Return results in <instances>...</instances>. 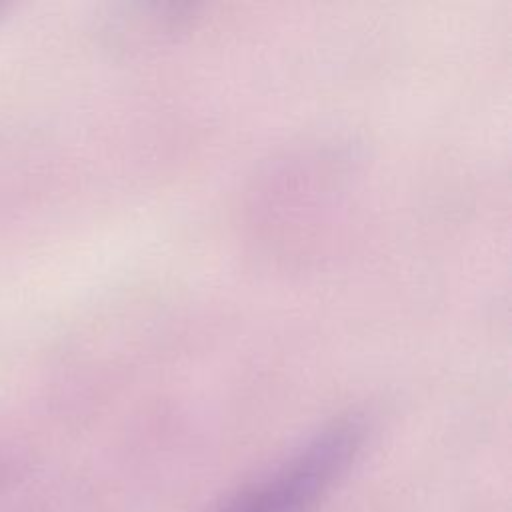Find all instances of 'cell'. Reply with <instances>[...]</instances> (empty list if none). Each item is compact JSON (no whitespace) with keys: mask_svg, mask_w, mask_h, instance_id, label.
<instances>
[{"mask_svg":"<svg viewBox=\"0 0 512 512\" xmlns=\"http://www.w3.org/2000/svg\"><path fill=\"white\" fill-rule=\"evenodd\" d=\"M360 442L356 422L334 424L210 512H316L350 468Z\"/></svg>","mask_w":512,"mask_h":512,"instance_id":"obj_1","label":"cell"}]
</instances>
